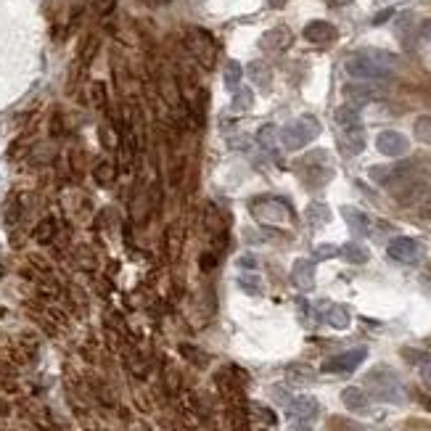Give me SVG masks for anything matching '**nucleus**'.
I'll return each mask as SVG.
<instances>
[{"mask_svg":"<svg viewBox=\"0 0 431 431\" xmlns=\"http://www.w3.org/2000/svg\"><path fill=\"white\" fill-rule=\"evenodd\" d=\"M304 40L307 43H315V46H326V43H334L336 40V27L331 24V21H323V19H315V21H309L307 27H304Z\"/></svg>","mask_w":431,"mask_h":431,"instance_id":"11","label":"nucleus"},{"mask_svg":"<svg viewBox=\"0 0 431 431\" xmlns=\"http://www.w3.org/2000/svg\"><path fill=\"white\" fill-rule=\"evenodd\" d=\"M326 320H329L331 326L334 329H347L349 326V312H347V307H331L329 309V315H326Z\"/></svg>","mask_w":431,"mask_h":431,"instance_id":"29","label":"nucleus"},{"mask_svg":"<svg viewBox=\"0 0 431 431\" xmlns=\"http://www.w3.org/2000/svg\"><path fill=\"white\" fill-rule=\"evenodd\" d=\"M289 431H312V426L309 423H291Z\"/></svg>","mask_w":431,"mask_h":431,"instance_id":"43","label":"nucleus"},{"mask_svg":"<svg viewBox=\"0 0 431 431\" xmlns=\"http://www.w3.org/2000/svg\"><path fill=\"white\" fill-rule=\"evenodd\" d=\"M58 228H61V223H58L56 217H40L38 223H35V228H32V238L38 241V244L43 246H50L53 241H56L58 235Z\"/></svg>","mask_w":431,"mask_h":431,"instance_id":"12","label":"nucleus"},{"mask_svg":"<svg viewBox=\"0 0 431 431\" xmlns=\"http://www.w3.org/2000/svg\"><path fill=\"white\" fill-rule=\"evenodd\" d=\"M341 215H344V220L349 223L352 233L368 235V230H371V217H368L366 212H360V209H355V206H344V209H341Z\"/></svg>","mask_w":431,"mask_h":431,"instance_id":"17","label":"nucleus"},{"mask_svg":"<svg viewBox=\"0 0 431 431\" xmlns=\"http://www.w3.org/2000/svg\"><path fill=\"white\" fill-rule=\"evenodd\" d=\"M291 40H294V35H291L289 27H272L262 35L260 48H262L265 53H283L291 46Z\"/></svg>","mask_w":431,"mask_h":431,"instance_id":"10","label":"nucleus"},{"mask_svg":"<svg viewBox=\"0 0 431 431\" xmlns=\"http://www.w3.org/2000/svg\"><path fill=\"white\" fill-rule=\"evenodd\" d=\"M252 215L262 223H283L291 215L289 204L283 201H272V198H257L252 204Z\"/></svg>","mask_w":431,"mask_h":431,"instance_id":"8","label":"nucleus"},{"mask_svg":"<svg viewBox=\"0 0 431 431\" xmlns=\"http://www.w3.org/2000/svg\"><path fill=\"white\" fill-rule=\"evenodd\" d=\"M278 141H281V132H278V127H275V124H262V127H260V132H257V143H260L262 149H267V151H275Z\"/></svg>","mask_w":431,"mask_h":431,"instance_id":"25","label":"nucleus"},{"mask_svg":"<svg viewBox=\"0 0 431 431\" xmlns=\"http://www.w3.org/2000/svg\"><path fill=\"white\" fill-rule=\"evenodd\" d=\"M344 146H347L349 154H363V151H366V132H363V124L344 130Z\"/></svg>","mask_w":431,"mask_h":431,"instance_id":"22","label":"nucleus"},{"mask_svg":"<svg viewBox=\"0 0 431 431\" xmlns=\"http://www.w3.org/2000/svg\"><path fill=\"white\" fill-rule=\"evenodd\" d=\"M183 40H186L188 53L196 58L204 69H212V66H215L217 46H215V40H212V35H209L206 29H198V27L188 29L186 35H183Z\"/></svg>","mask_w":431,"mask_h":431,"instance_id":"3","label":"nucleus"},{"mask_svg":"<svg viewBox=\"0 0 431 431\" xmlns=\"http://www.w3.org/2000/svg\"><path fill=\"white\" fill-rule=\"evenodd\" d=\"M339 249L336 246H331V244H320L315 246V260H331V257H336Z\"/></svg>","mask_w":431,"mask_h":431,"instance_id":"36","label":"nucleus"},{"mask_svg":"<svg viewBox=\"0 0 431 431\" xmlns=\"http://www.w3.org/2000/svg\"><path fill=\"white\" fill-rule=\"evenodd\" d=\"M344 69L352 80H366V83H386L392 77V69H384L381 64H376L373 58L366 56L363 50L360 53H352V56L344 61Z\"/></svg>","mask_w":431,"mask_h":431,"instance_id":"2","label":"nucleus"},{"mask_svg":"<svg viewBox=\"0 0 431 431\" xmlns=\"http://www.w3.org/2000/svg\"><path fill=\"white\" fill-rule=\"evenodd\" d=\"M331 3H334V6H341V9H344V6H352L355 0H331Z\"/></svg>","mask_w":431,"mask_h":431,"instance_id":"44","label":"nucleus"},{"mask_svg":"<svg viewBox=\"0 0 431 431\" xmlns=\"http://www.w3.org/2000/svg\"><path fill=\"white\" fill-rule=\"evenodd\" d=\"M341 403H344V408L352 413H366L368 410V394L360 389V386H347L344 392H341Z\"/></svg>","mask_w":431,"mask_h":431,"instance_id":"16","label":"nucleus"},{"mask_svg":"<svg viewBox=\"0 0 431 431\" xmlns=\"http://www.w3.org/2000/svg\"><path fill=\"white\" fill-rule=\"evenodd\" d=\"M334 119H336V124L341 127V130H347V127H357L360 122V109L357 106H349V103H344V106H339L336 112H334Z\"/></svg>","mask_w":431,"mask_h":431,"instance_id":"20","label":"nucleus"},{"mask_svg":"<svg viewBox=\"0 0 431 431\" xmlns=\"http://www.w3.org/2000/svg\"><path fill=\"white\" fill-rule=\"evenodd\" d=\"M246 75L252 80L257 87H270V66L265 64V61H252V64L246 66Z\"/></svg>","mask_w":431,"mask_h":431,"instance_id":"21","label":"nucleus"},{"mask_svg":"<svg viewBox=\"0 0 431 431\" xmlns=\"http://www.w3.org/2000/svg\"><path fill=\"white\" fill-rule=\"evenodd\" d=\"M283 3H286V0H270V6H272V9H281Z\"/></svg>","mask_w":431,"mask_h":431,"instance_id":"45","label":"nucleus"},{"mask_svg":"<svg viewBox=\"0 0 431 431\" xmlns=\"http://www.w3.org/2000/svg\"><path fill=\"white\" fill-rule=\"evenodd\" d=\"M307 220L312 225H326L331 220V209L329 204H323V201H315V204L307 206Z\"/></svg>","mask_w":431,"mask_h":431,"instance_id":"27","label":"nucleus"},{"mask_svg":"<svg viewBox=\"0 0 431 431\" xmlns=\"http://www.w3.org/2000/svg\"><path fill=\"white\" fill-rule=\"evenodd\" d=\"M376 149L381 151L384 156L397 159V156H405L410 151V141L400 130H381L376 135Z\"/></svg>","mask_w":431,"mask_h":431,"instance_id":"7","label":"nucleus"},{"mask_svg":"<svg viewBox=\"0 0 431 431\" xmlns=\"http://www.w3.org/2000/svg\"><path fill=\"white\" fill-rule=\"evenodd\" d=\"M117 6V0H95V11H98V16H109Z\"/></svg>","mask_w":431,"mask_h":431,"instance_id":"38","label":"nucleus"},{"mask_svg":"<svg viewBox=\"0 0 431 431\" xmlns=\"http://www.w3.org/2000/svg\"><path fill=\"white\" fill-rule=\"evenodd\" d=\"M403 355L410 357L413 363H423V360H426V355H421V352H413V349H403Z\"/></svg>","mask_w":431,"mask_h":431,"instance_id":"41","label":"nucleus"},{"mask_svg":"<svg viewBox=\"0 0 431 431\" xmlns=\"http://www.w3.org/2000/svg\"><path fill=\"white\" fill-rule=\"evenodd\" d=\"M238 265H241L244 270H254V267H257V260H254L252 254H249V257H241V260H238Z\"/></svg>","mask_w":431,"mask_h":431,"instance_id":"40","label":"nucleus"},{"mask_svg":"<svg viewBox=\"0 0 431 431\" xmlns=\"http://www.w3.org/2000/svg\"><path fill=\"white\" fill-rule=\"evenodd\" d=\"M233 109L235 112H249L254 106V93L252 90H233Z\"/></svg>","mask_w":431,"mask_h":431,"instance_id":"30","label":"nucleus"},{"mask_svg":"<svg viewBox=\"0 0 431 431\" xmlns=\"http://www.w3.org/2000/svg\"><path fill=\"white\" fill-rule=\"evenodd\" d=\"M289 378H291V381H299V384H307V381H312V378H315V373H312V368L291 366L289 368Z\"/></svg>","mask_w":431,"mask_h":431,"instance_id":"32","label":"nucleus"},{"mask_svg":"<svg viewBox=\"0 0 431 431\" xmlns=\"http://www.w3.org/2000/svg\"><path fill=\"white\" fill-rule=\"evenodd\" d=\"M291 281H294L297 289L309 291L312 283H315V265L309 262V260H297L294 267H291Z\"/></svg>","mask_w":431,"mask_h":431,"instance_id":"13","label":"nucleus"},{"mask_svg":"<svg viewBox=\"0 0 431 431\" xmlns=\"http://www.w3.org/2000/svg\"><path fill=\"white\" fill-rule=\"evenodd\" d=\"M339 252L344 254V257H347L352 265H366L368 260H371V252H368L363 244H344L341 249H339Z\"/></svg>","mask_w":431,"mask_h":431,"instance_id":"26","label":"nucleus"},{"mask_svg":"<svg viewBox=\"0 0 431 431\" xmlns=\"http://www.w3.org/2000/svg\"><path fill=\"white\" fill-rule=\"evenodd\" d=\"M180 252H183V230L178 228V223H172L164 230V254L169 262H178Z\"/></svg>","mask_w":431,"mask_h":431,"instance_id":"15","label":"nucleus"},{"mask_svg":"<svg viewBox=\"0 0 431 431\" xmlns=\"http://www.w3.org/2000/svg\"><path fill=\"white\" fill-rule=\"evenodd\" d=\"M90 101L98 112L106 117V119H112V112H109V95H106V85L103 83H93L90 85Z\"/></svg>","mask_w":431,"mask_h":431,"instance_id":"23","label":"nucleus"},{"mask_svg":"<svg viewBox=\"0 0 431 431\" xmlns=\"http://www.w3.org/2000/svg\"><path fill=\"white\" fill-rule=\"evenodd\" d=\"M0 421H3V418H0ZM0 431H3V423H0Z\"/></svg>","mask_w":431,"mask_h":431,"instance_id":"46","label":"nucleus"},{"mask_svg":"<svg viewBox=\"0 0 431 431\" xmlns=\"http://www.w3.org/2000/svg\"><path fill=\"white\" fill-rule=\"evenodd\" d=\"M72 262L80 267V270L85 272H93L95 267H98V257L93 254V249L85 244H77L75 249H72Z\"/></svg>","mask_w":431,"mask_h":431,"instance_id":"18","label":"nucleus"},{"mask_svg":"<svg viewBox=\"0 0 431 431\" xmlns=\"http://www.w3.org/2000/svg\"><path fill=\"white\" fill-rule=\"evenodd\" d=\"M320 130H323V127H320L318 117L302 114L299 119H294V122L286 124L281 130V143L289 151H299V149H304L309 141H315L320 135Z\"/></svg>","mask_w":431,"mask_h":431,"instance_id":"1","label":"nucleus"},{"mask_svg":"<svg viewBox=\"0 0 431 431\" xmlns=\"http://www.w3.org/2000/svg\"><path fill=\"white\" fill-rule=\"evenodd\" d=\"M117 175H119V167H117L114 161L98 159L93 164V180L98 186H112L114 180H117Z\"/></svg>","mask_w":431,"mask_h":431,"instance_id":"19","label":"nucleus"},{"mask_svg":"<svg viewBox=\"0 0 431 431\" xmlns=\"http://www.w3.org/2000/svg\"><path fill=\"white\" fill-rule=\"evenodd\" d=\"M329 431H363V426H355L352 421H344V418H331Z\"/></svg>","mask_w":431,"mask_h":431,"instance_id":"33","label":"nucleus"},{"mask_svg":"<svg viewBox=\"0 0 431 431\" xmlns=\"http://www.w3.org/2000/svg\"><path fill=\"white\" fill-rule=\"evenodd\" d=\"M368 357V349L366 347H357V349H349V352H341V355L331 357V360H326L323 363V373H352L355 368H360V363Z\"/></svg>","mask_w":431,"mask_h":431,"instance_id":"6","label":"nucleus"},{"mask_svg":"<svg viewBox=\"0 0 431 431\" xmlns=\"http://www.w3.org/2000/svg\"><path fill=\"white\" fill-rule=\"evenodd\" d=\"M286 408H289V415H294V418H299V421H304V418H312L315 413H318V400L315 397H309V394H302V397H294V400H289L286 403Z\"/></svg>","mask_w":431,"mask_h":431,"instance_id":"14","label":"nucleus"},{"mask_svg":"<svg viewBox=\"0 0 431 431\" xmlns=\"http://www.w3.org/2000/svg\"><path fill=\"white\" fill-rule=\"evenodd\" d=\"M61 135H64V117L56 112L50 117V138H61Z\"/></svg>","mask_w":431,"mask_h":431,"instance_id":"35","label":"nucleus"},{"mask_svg":"<svg viewBox=\"0 0 431 431\" xmlns=\"http://www.w3.org/2000/svg\"><path fill=\"white\" fill-rule=\"evenodd\" d=\"M241 77H244V66L238 64V61H225V69H223V83H225L228 90H238V85H241Z\"/></svg>","mask_w":431,"mask_h":431,"instance_id":"24","label":"nucleus"},{"mask_svg":"<svg viewBox=\"0 0 431 431\" xmlns=\"http://www.w3.org/2000/svg\"><path fill=\"white\" fill-rule=\"evenodd\" d=\"M16 413V403H11L9 397H0V418L6 421V418H11Z\"/></svg>","mask_w":431,"mask_h":431,"instance_id":"37","label":"nucleus"},{"mask_svg":"<svg viewBox=\"0 0 431 431\" xmlns=\"http://www.w3.org/2000/svg\"><path fill=\"white\" fill-rule=\"evenodd\" d=\"M180 352H183V355H186L188 360H191L193 366H198V368H204L206 363H209V357H206L204 352H198L196 347H191V344H183V347H180Z\"/></svg>","mask_w":431,"mask_h":431,"instance_id":"31","label":"nucleus"},{"mask_svg":"<svg viewBox=\"0 0 431 431\" xmlns=\"http://www.w3.org/2000/svg\"><path fill=\"white\" fill-rule=\"evenodd\" d=\"M368 384L373 394L384 403H403V386L397 381V376L389 368H376L368 373Z\"/></svg>","mask_w":431,"mask_h":431,"instance_id":"4","label":"nucleus"},{"mask_svg":"<svg viewBox=\"0 0 431 431\" xmlns=\"http://www.w3.org/2000/svg\"><path fill=\"white\" fill-rule=\"evenodd\" d=\"M386 95V85L384 83H366V80H355V83L344 85V98H347L349 106H366L371 101H381Z\"/></svg>","mask_w":431,"mask_h":431,"instance_id":"5","label":"nucleus"},{"mask_svg":"<svg viewBox=\"0 0 431 431\" xmlns=\"http://www.w3.org/2000/svg\"><path fill=\"white\" fill-rule=\"evenodd\" d=\"M421 378L426 381V384H431V366L429 363H423L421 366Z\"/></svg>","mask_w":431,"mask_h":431,"instance_id":"42","label":"nucleus"},{"mask_svg":"<svg viewBox=\"0 0 431 431\" xmlns=\"http://www.w3.org/2000/svg\"><path fill=\"white\" fill-rule=\"evenodd\" d=\"M215 262H217V257L212 252H206V254H201V270H212V267H215Z\"/></svg>","mask_w":431,"mask_h":431,"instance_id":"39","label":"nucleus"},{"mask_svg":"<svg viewBox=\"0 0 431 431\" xmlns=\"http://www.w3.org/2000/svg\"><path fill=\"white\" fill-rule=\"evenodd\" d=\"M413 132H415V141L426 143V146H431V114H423V117H418L415 119V124H413Z\"/></svg>","mask_w":431,"mask_h":431,"instance_id":"28","label":"nucleus"},{"mask_svg":"<svg viewBox=\"0 0 431 431\" xmlns=\"http://www.w3.org/2000/svg\"><path fill=\"white\" fill-rule=\"evenodd\" d=\"M386 252H389V257H392V260H397V262L410 265V262H415V260H418V254H421V244H418L415 238H410V235H397V238H392V241H389Z\"/></svg>","mask_w":431,"mask_h":431,"instance_id":"9","label":"nucleus"},{"mask_svg":"<svg viewBox=\"0 0 431 431\" xmlns=\"http://www.w3.org/2000/svg\"><path fill=\"white\" fill-rule=\"evenodd\" d=\"M241 286H244V291H249V294H260L262 291V283H260V278L257 275H241Z\"/></svg>","mask_w":431,"mask_h":431,"instance_id":"34","label":"nucleus"}]
</instances>
